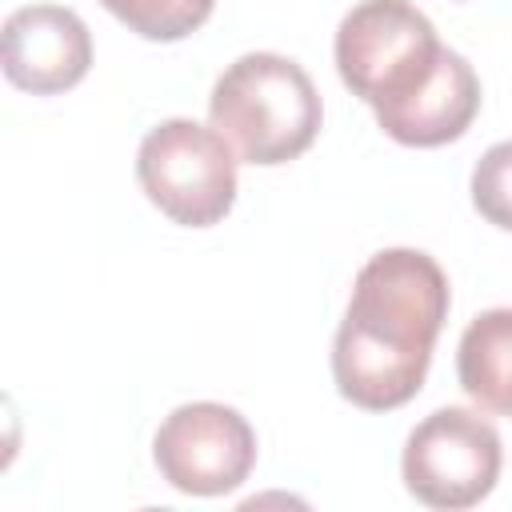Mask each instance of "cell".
Listing matches in <instances>:
<instances>
[{
    "mask_svg": "<svg viewBox=\"0 0 512 512\" xmlns=\"http://www.w3.org/2000/svg\"><path fill=\"white\" fill-rule=\"evenodd\" d=\"M448 316V276L416 248L376 252L352 284L332 344V376L344 400L364 412L408 404L432 364Z\"/></svg>",
    "mask_w": 512,
    "mask_h": 512,
    "instance_id": "6da1fadb",
    "label": "cell"
},
{
    "mask_svg": "<svg viewBox=\"0 0 512 512\" xmlns=\"http://www.w3.org/2000/svg\"><path fill=\"white\" fill-rule=\"evenodd\" d=\"M208 120L244 164L272 168L312 148L324 104L296 60L280 52H248L212 84Z\"/></svg>",
    "mask_w": 512,
    "mask_h": 512,
    "instance_id": "7a4b0ae2",
    "label": "cell"
},
{
    "mask_svg": "<svg viewBox=\"0 0 512 512\" xmlns=\"http://www.w3.org/2000/svg\"><path fill=\"white\" fill-rule=\"evenodd\" d=\"M440 56L432 20L408 0H360L336 28V72L372 112L404 104Z\"/></svg>",
    "mask_w": 512,
    "mask_h": 512,
    "instance_id": "3957f363",
    "label": "cell"
},
{
    "mask_svg": "<svg viewBox=\"0 0 512 512\" xmlns=\"http://www.w3.org/2000/svg\"><path fill=\"white\" fill-rule=\"evenodd\" d=\"M136 180L168 220L212 228L236 200V152L212 124L160 120L140 140Z\"/></svg>",
    "mask_w": 512,
    "mask_h": 512,
    "instance_id": "277c9868",
    "label": "cell"
},
{
    "mask_svg": "<svg viewBox=\"0 0 512 512\" xmlns=\"http://www.w3.org/2000/svg\"><path fill=\"white\" fill-rule=\"evenodd\" d=\"M500 432L472 408H436L404 444V488L428 508H472L500 476Z\"/></svg>",
    "mask_w": 512,
    "mask_h": 512,
    "instance_id": "5b68a950",
    "label": "cell"
},
{
    "mask_svg": "<svg viewBox=\"0 0 512 512\" xmlns=\"http://www.w3.org/2000/svg\"><path fill=\"white\" fill-rule=\"evenodd\" d=\"M152 456L176 492L224 496L248 480L256 464V432L236 408L196 400L164 416L152 440Z\"/></svg>",
    "mask_w": 512,
    "mask_h": 512,
    "instance_id": "8992f818",
    "label": "cell"
},
{
    "mask_svg": "<svg viewBox=\"0 0 512 512\" xmlns=\"http://www.w3.org/2000/svg\"><path fill=\"white\" fill-rule=\"evenodd\" d=\"M92 68L88 24L60 4H28L4 20V76L20 92L56 96Z\"/></svg>",
    "mask_w": 512,
    "mask_h": 512,
    "instance_id": "52a82bcc",
    "label": "cell"
},
{
    "mask_svg": "<svg viewBox=\"0 0 512 512\" xmlns=\"http://www.w3.org/2000/svg\"><path fill=\"white\" fill-rule=\"evenodd\" d=\"M480 112V80L472 72V64L444 48L436 72L396 108L388 112H376V124L396 140V144H408V148H440V144H452L460 140L472 120Z\"/></svg>",
    "mask_w": 512,
    "mask_h": 512,
    "instance_id": "ba28073f",
    "label": "cell"
},
{
    "mask_svg": "<svg viewBox=\"0 0 512 512\" xmlns=\"http://www.w3.org/2000/svg\"><path fill=\"white\" fill-rule=\"evenodd\" d=\"M456 376L484 412L512 416V308H488L464 328Z\"/></svg>",
    "mask_w": 512,
    "mask_h": 512,
    "instance_id": "9c48e42d",
    "label": "cell"
},
{
    "mask_svg": "<svg viewBox=\"0 0 512 512\" xmlns=\"http://www.w3.org/2000/svg\"><path fill=\"white\" fill-rule=\"evenodd\" d=\"M128 32L144 40H184L216 8V0H100Z\"/></svg>",
    "mask_w": 512,
    "mask_h": 512,
    "instance_id": "30bf717a",
    "label": "cell"
},
{
    "mask_svg": "<svg viewBox=\"0 0 512 512\" xmlns=\"http://www.w3.org/2000/svg\"><path fill=\"white\" fill-rule=\"evenodd\" d=\"M472 204L488 224L512 232V140L492 144L476 160V168H472Z\"/></svg>",
    "mask_w": 512,
    "mask_h": 512,
    "instance_id": "8fae6325",
    "label": "cell"
}]
</instances>
